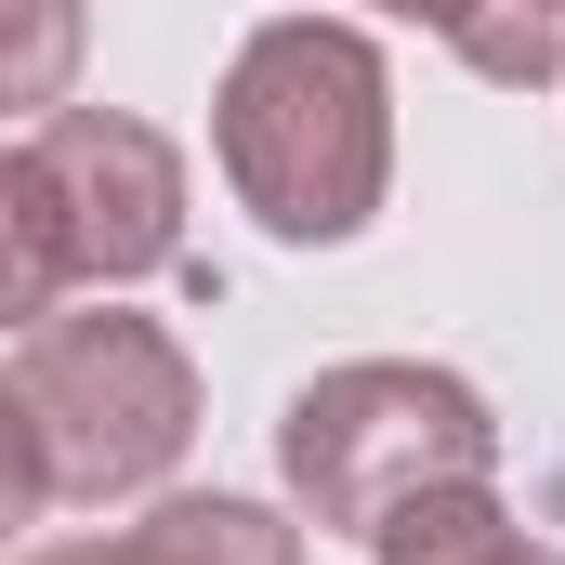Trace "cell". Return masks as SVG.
Masks as SVG:
<instances>
[{"mask_svg": "<svg viewBox=\"0 0 565 565\" xmlns=\"http://www.w3.org/2000/svg\"><path fill=\"white\" fill-rule=\"evenodd\" d=\"M211 158H224L237 211L289 250L369 237L382 184H395V66H382V40L342 26V13L250 26L224 93H211Z\"/></svg>", "mask_w": 565, "mask_h": 565, "instance_id": "1", "label": "cell"}, {"mask_svg": "<svg viewBox=\"0 0 565 565\" xmlns=\"http://www.w3.org/2000/svg\"><path fill=\"white\" fill-rule=\"evenodd\" d=\"M277 473L302 526L369 540L382 513H408L422 487H487L500 473V422L460 369L422 355H342L277 408Z\"/></svg>", "mask_w": 565, "mask_h": 565, "instance_id": "2", "label": "cell"}, {"mask_svg": "<svg viewBox=\"0 0 565 565\" xmlns=\"http://www.w3.org/2000/svg\"><path fill=\"white\" fill-rule=\"evenodd\" d=\"M13 395L40 422V460H53V500H145L184 447H198V355L132 316V302H53L26 342H13Z\"/></svg>", "mask_w": 565, "mask_h": 565, "instance_id": "3", "label": "cell"}, {"mask_svg": "<svg viewBox=\"0 0 565 565\" xmlns=\"http://www.w3.org/2000/svg\"><path fill=\"white\" fill-rule=\"evenodd\" d=\"M40 184L66 224V277L79 289H132V277H198L184 264V145L132 119V106H53L40 119Z\"/></svg>", "mask_w": 565, "mask_h": 565, "instance_id": "4", "label": "cell"}, {"mask_svg": "<svg viewBox=\"0 0 565 565\" xmlns=\"http://www.w3.org/2000/svg\"><path fill=\"white\" fill-rule=\"evenodd\" d=\"M106 565H302V513L237 500V487H184V500H145L106 540Z\"/></svg>", "mask_w": 565, "mask_h": 565, "instance_id": "5", "label": "cell"}, {"mask_svg": "<svg viewBox=\"0 0 565 565\" xmlns=\"http://www.w3.org/2000/svg\"><path fill=\"white\" fill-rule=\"evenodd\" d=\"M369 553H382V565H565L500 487H422L408 513L369 526Z\"/></svg>", "mask_w": 565, "mask_h": 565, "instance_id": "6", "label": "cell"}, {"mask_svg": "<svg viewBox=\"0 0 565 565\" xmlns=\"http://www.w3.org/2000/svg\"><path fill=\"white\" fill-rule=\"evenodd\" d=\"M422 26L500 93H565V0H422Z\"/></svg>", "mask_w": 565, "mask_h": 565, "instance_id": "7", "label": "cell"}, {"mask_svg": "<svg viewBox=\"0 0 565 565\" xmlns=\"http://www.w3.org/2000/svg\"><path fill=\"white\" fill-rule=\"evenodd\" d=\"M66 224H53V184H40V158L26 145H0V329L26 342L53 302H66Z\"/></svg>", "mask_w": 565, "mask_h": 565, "instance_id": "8", "label": "cell"}, {"mask_svg": "<svg viewBox=\"0 0 565 565\" xmlns=\"http://www.w3.org/2000/svg\"><path fill=\"white\" fill-rule=\"evenodd\" d=\"M79 53H93L79 0H0V119H53L79 93Z\"/></svg>", "mask_w": 565, "mask_h": 565, "instance_id": "9", "label": "cell"}, {"mask_svg": "<svg viewBox=\"0 0 565 565\" xmlns=\"http://www.w3.org/2000/svg\"><path fill=\"white\" fill-rule=\"evenodd\" d=\"M40 513H53V460H40V422H26V395L0 382V553H13Z\"/></svg>", "mask_w": 565, "mask_h": 565, "instance_id": "10", "label": "cell"}, {"mask_svg": "<svg viewBox=\"0 0 565 565\" xmlns=\"http://www.w3.org/2000/svg\"><path fill=\"white\" fill-rule=\"evenodd\" d=\"M382 13H422V0H382Z\"/></svg>", "mask_w": 565, "mask_h": 565, "instance_id": "11", "label": "cell"}]
</instances>
